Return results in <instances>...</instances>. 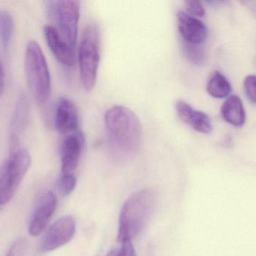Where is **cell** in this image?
Masks as SVG:
<instances>
[{"mask_svg": "<svg viewBox=\"0 0 256 256\" xmlns=\"http://www.w3.org/2000/svg\"><path fill=\"white\" fill-rule=\"evenodd\" d=\"M76 185V178L72 174H62L57 182L58 192L64 196L70 195L74 190Z\"/></svg>", "mask_w": 256, "mask_h": 256, "instance_id": "cell-19", "label": "cell"}, {"mask_svg": "<svg viewBox=\"0 0 256 256\" xmlns=\"http://www.w3.org/2000/svg\"><path fill=\"white\" fill-rule=\"evenodd\" d=\"M27 243L25 238L18 239L13 243L6 256H24L26 251Z\"/></svg>", "mask_w": 256, "mask_h": 256, "instance_id": "cell-22", "label": "cell"}, {"mask_svg": "<svg viewBox=\"0 0 256 256\" xmlns=\"http://www.w3.org/2000/svg\"><path fill=\"white\" fill-rule=\"evenodd\" d=\"M14 30V24L12 15L7 11L0 9V41L6 51L10 47Z\"/></svg>", "mask_w": 256, "mask_h": 256, "instance_id": "cell-16", "label": "cell"}, {"mask_svg": "<svg viewBox=\"0 0 256 256\" xmlns=\"http://www.w3.org/2000/svg\"><path fill=\"white\" fill-rule=\"evenodd\" d=\"M222 118L234 126H242L246 122V112L242 99L237 95L230 96L221 107Z\"/></svg>", "mask_w": 256, "mask_h": 256, "instance_id": "cell-14", "label": "cell"}, {"mask_svg": "<svg viewBox=\"0 0 256 256\" xmlns=\"http://www.w3.org/2000/svg\"><path fill=\"white\" fill-rule=\"evenodd\" d=\"M118 252H120V251H110L109 253H108V255H106V256H118Z\"/></svg>", "mask_w": 256, "mask_h": 256, "instance_id": "cell-26", "label": "cell"}, {"mask_svg": "<svg viewBox=\"0 0 256 256\" xmlns=\"http://www.w3.org/2000/svg\"><path fill=\"white\" fill-rule=\"evenodd\" d=\"M24 66L28 88L34 100L38 104L45 103L50 96V74L43 51L34 41L27 44Z\"/></svg>", "mask_w": 256, "mask_h": 256, "instance_id": "cell-3", "label": "cell"}, {"mask_svg": "<svg viewBox=\"0 0 256 256\" xmlns=\"http://www.w3.org/2000/svg\"><path fill=\"white\" fill-rule=\"evenodd\" d=\"M154 196L150 190L142 189L131 195L122 207L118 240H132L144 228L152 214Z\"/></svg>", "mask_w": 256, "mask_h": 256, "instance_id": "cell-2", "label": "cell"}, {"mask_svg": "<svg viewBox=\"0 0 256 256\" xmlns=\"http://www.w3.org/2000/svg\"><path fill=\"white\" fill-rule=\"evenodd\" d=\"M44 35L50 50L57 60L64 66H74L75 51L63 40L58 30L52 26H46L44 28Z\"/></svg>", "mask_w": 256, "mask_h": 256, "instance_id": "cell-12", "label": "cell"}, {"mask_svg": "<svg viewBox=\"0 0 256 256\" xmlns=\"http://www.w3.org/2000/svg\"><path fill=\"white\" fill-rule=\"evenodd\" d=\"M76 231L74 218L66 215L56 221L46 231L42 243L43 252L55 250L69 243Z\"/></svg>", "mask_w": 256, "mask_h": 256, "instance_id": "cell-7", "label": "cell"}, {"mask_svg": "<svg viewBox=\"0 0 256 256\" xmlns=\"http://www.w3.org/2000/svg\"><path fill=\"white\" fill-rule=\"evenodd\" d=\"M31 158L26 150L9 156L0 170V206L8 203L16 193L30 166Z\"/></svg>", "mask_w": 256, "mask_h": 256, "instance_id": "cell-5", "label": "cell"}, {"mask_svg": "<svg viewBox=\"0 0 256 256\" xmlns=\"http://www.w3.org/2000/svg\"><path fill=\"white\" fill-rule=\"evenodd\" d=\"M85 144V138L81 132L68 135L61 147L62 174H72L78 168L81 153Z\"/></svg>", "mask_w": 256, "mask_h": 256, "instance_id": "cell-10", "label": "cell"}, {"mask_svg": "<svg viewBox=\"0 0 256 256\" xmlns=\"http://www.w3.org/2000/svg\"><path fill=\"white\" fill-rule=\"evenodd\" d=\"M56 129L63 135H70L76 132L79 125L78 108L72 101L67 98H60L56 108Z\"/></svg>", "mask_w": 256, "mask_h": 256, "instance_id": "cell-11", "label": "cell"}, {"mask_svg": "<svg viewBox=\"0 0 256 256\" xmlns=\"http://www.w3.org/2000/svg\"><path fill=\"white\" fill-rule=\"evenodd\" d=\"M4 72H3L2 66L0 62V98L2 96L4 92Z\"/></svg>", "mask_w": 256, "mask_h": 256, "instance_id": "cell-25", "label": "cell"}, {"mask_svg": "<svg viewBox=\"0 0 256 256\" xmlns=\"http://www.w3.org/2000/svg\"><path fill=\"white\" fill-rule=\"evenodd\" d=\"M186 12L192 16L202 18L206 15V9L202 2L196 0H186L185 2Z\"/></svg>", "mask_w": 256, "mask_h": 256, "instance_id": "cell-20", "label": "cell"}, {"mask_svg": "<svg viewBox=\"0 0 256 256\" xmlns=\"http://www.w3.org/2000/svg\"><path fill=\"white\" fill-rule=\"evenodd\" d=\"M105 126L110 141L115 148L126 153L136 152L141 145V123L130 108L116 105L106 111Z\"/></svg>", "mask_w": 256, "mask_h": 256, "instance_id": "cell-1", "label": "cell"}, {"mask_svg": "<svg viewBox=\"0 0 256 256\" xmlns=\"http://www.w3.org/2000/svg\"><path fill=\"white\" fill-rule=\"evenodd\" d=\"M244 86L248 99L256 105V75H248L245 78Z\"/></svg>", "mask_w": 256, "mask_h": 256, "instance_id": "cell-21", "label": "cell"}, {"mask_svg": "<svg viewBox=\"0 0 256 256\" xmlns=\"http://www.w3.org/2000/svg\"><path fill=\"white\" fill-rule=\"evenodd\" d=\"M122 246L118 252V256H136L135 249L130 240H126L122 243Z\"/></svg>", "mask_w": 256, "mask_h": 256, "instance_id": "cell-23", "label": "cell"}, {"mask_svg": "<svg viewBox=\"0 0 256 256\" xmlns=\"http://www.w3.org/2000/svg\"><path fill=\"white\" fill-rule=\"evenodd\" d=\"M28 104L25 95H22L18 100L16 108L12 120V128L15 132L21 131L28 121Z\"/></svg>", "mask_w": 256, "mask_h": 256, "instance_id": "cell-17", "label": "cell"}, {"mask_svg": "<svg viewBox=\"0 0 256 256\" xmlns=\"http://www.w3.org/2000/svg\"><path fill=\"white\" fill-rule=\"evenodd\" d=\"M20 150L19 138L16 134H12L9 139V156L15 154Z\"/></svg>", "mask_w": 256, "mask_h": 256, "instance_id": "cell-24", "label": "cell"}, {"mask_svg": "<svg viewBox=\"0 0 256 256\" xmlns=\"http://www.w3.org/2000/svg\"><path fill=\"white\" fill-rule=\"evenodd\" d=\"M50 3L51 11L54 12L58 23L60 36L75 51L78 42L80 3L75 0H60Z\"/></svg>", "mask_w": 256, "mask_h": 256, "instance_id": "cell-6", "label": "cell"}, {"mask_svg": "<svg viewBox=\"0 0 256 256\" xmlns=\"http://www.w3.org/2000/svg\"><path fill=\"white\" fill-rule=\"evenodd\" d=\"M177 24L183 42L201 45L208 37L206 24L184 11L177 12Z\"/></svg>", "mask_w": 256, "mask_h": 256, "instance_id": "cell-9", "label": "cell"}, {"mask_svg": "<svg viewBox=\"0 0 256 256\" xmlns=\"http://www.w3.org/2000/svg\"><path fill=\"white\" fill-rule=\"evenodd\" d=\"M206 90L212 97L224 99L230 96L232 87L228 79L222 73L216 71L209 78Z\"/></svg>", "mask_w": 256, "mask_h": 256, "instance_id": "cell-15", "label": "cell"}, {"mask_svg": "<svg viewBox=\"0 0 256 256\" xmlns=\"http://www.w3.org/2000/svg\"><path fill=\"white\" fill-rule=\"evenodd\" d=\"M57 198L51 191L42 194L34 207L28 225V232L32 236H38L46 230L50 219L57 207Z\"/></svg>", "mask_w": 256, "mask_h": 256, "instance_id": "cell-8", "label": "cell"}, {"mask_svg": "<svg viewBox=\"0 0 256 256\" xmlns=\"http://www.w3.org/2000/svg\"><path fill=\"white\" fill-rule=\"evenodd\" d=\"M176 109L179 117L194 130L203 134H210L212 132V120L206 113L194 109L183 100L176 102Z\"/></svg>", "mask_w": 256, "mask_h": 256, "instance_id": "cell-13", "label": "cell"}, {"mask_svg": "<svg viewBox=\"0 0 256 256\" xmlns=\"http://www.w3.org/2000/svg\"><path fill=\"white\" fill-rule=\"evenodd\" d=\"M182 51L186 60L192 64L202 66L206 63L207 59L206 52L200 45L183 42Z\"/></svg>", "mask_w": 256, "mask_h": 256, "instance_id": "cell-18", "label": "cell"}, {"mask_svg": "<svg viewBox=\"0 0 256 256\" xmlns=\"http://www.w3.org/2000/svg\"><path fill=\"white\" fill-rule=\"evenodd\" d=\"M100 63V34L94 24L86 27L79 48L80 73L81 82L86 91L94 88L97 82Z\"/></svg>", "mask_w": 256, "mask_h": 256, "instance_id": "cell-4", "label": "cell"}]
</instances>
